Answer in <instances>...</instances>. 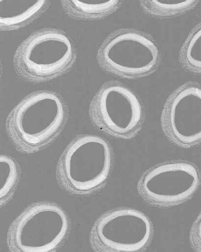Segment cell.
<instances>
[{
  "instance_id": "9c48e42d",
  "label": "cell",
  "mask_w": 201,
  "mask_h": 252,
  "mask_svg": "<svg viewBox=\"0 0 201 252\" xmlns=\"http://www.w3.org/2000/svg\"><path fill=\"white\" fill-rule=\"evenodd\" d=\"M161 123L177 145L188 147L201 142V85L190 81L176 89L164 106Z\"/></svg>"
},
{
  "instance_id": "52a82bcc",
  "label": "cell",
  "mask_w": 201,
  "mask_h": 252,
  "mask_svg": "<svg viewBox=\"0 0 201 252\" xmlns=\"http://www.w3.org/2000/svg\"><path fill=\"white\" fill-rule=\"evenodd\" d=\"M89 113L94 126L122 138L134 135L144 121L145 110L137 94L118 80L104 82L91 101Z\"/></svg>"
},
{
  "instance_id": "5bb4252c",
  "label": "cell",
  "mask_w": 201,
  "mask_h": 252,
  "mask_svg": "<svg viewBox=\"0 0 201 252\" xmlns=\"http://www.w3.org/2000/svg\"><path fill=\"white\" fill-rule=\"evenodd\" d=\"M0 207L5 205L11 198L20 177V168L16 161L11 157L0 155Z\"/></svg>"
},
{
  "instance_id": "30bf717a",
  "label": "cell",
  "mask_w": 201,
  "mask_h": 252,
  "mask_svg": "<svg viewBox=\"0 0 201 252\" xmlns=\"http://www.w3.org/2000/svg\"><path fill=\"white\" fill-rule=\"evenodd\" d=\"M50 0H0V31L18 30L41 17L50 7Z\"/></svg>"
},
{
  "instance_id": "7a4b0ae2",
  "label": "cell",
  "mask_w": 201,
  "mask_h": 252,
  "mask_svg": "<svg viewBox=\"0 0 201 252\" xmlns=\"http://www.w3.org/2000/svg\"><path fill=\"white\" fill-rule=\"evenodd\" d=\"M77 57L75 44L65 31L46 27L34 31L20 44L13 57V65L20 79L40 84L68 73Z\"/></svg>"
},
{
  "instance_id": "8fae6325",
  "label": "cell",
  "mask_w": 201,
  "mask_h": 252,
  "mask_svg": "<svg viewBox=\"0 0 201 252\" xmlns=\"http://www.w3.org/2000/svg\"><path fill=\"white\" fill-rule=\"evenodd\" d=\"M124 1L111 0L97 3L78 0H62L60 4L64 14L69 18L81 21L102 20L117 11Z\"/></svg>"
},
{
  "instance_id": "5b68a950",
  "label": "cell",
  "mask_w": 201,
  "mask_h": 252,
  "mask_svg": "<svg viewBox=\"0 0 201 252\" xmlns=\"http://www.w3.org/2000/svg\"><path fill=\"white\" fill-rule=\"evenodd\" d=\"M99 67L115 76L135 79L153 73L161 61L159 47L149 33L123 28L104 39L97 54Z\"/></svg>"
},
{
  "instance_id": "6da1fadb",
  "label": "cell",
  "mask_w": 201,
  "mask_h": 252,
  "mask_svg": "<svg viewBox=\"0 0 201 252\" xmlns=\"http://www.w3.org/2000/svg\"><path fill=\"white\" fill-rule=\"evenodd\" d=\"M68 116V105L60 94L51 90L34 91L11 111L6 120V131L18 150L34 153L55 139Z\"/></svg>"
},
{
  "instance_id": "3957f363",
  "label": "cell",
  "mask_w": 201,
  "mask_h": 252,
  "mask_svg": "<svg viewBox=\"0 0 201 252\" xmlns=\"http://www.w3.org/2000/svg\"><path fill=\"white\" fill-rule=\"evenodd\" d=\"M112 164V149L105 139L95 135H79L67 146L59 158L57 181L72 195H89L105 184Z\"/></svg>"
},
{
  "instance_id": "ba28073f",
  "label": "cell",
  "mask_w": 201,
  "mask_h": 252,
  "mask_svg": "<svg viewBox=\"0 0 201 252\" xmlns=\"http://www.w3.org/2000/svg\"><path fill=\"white\" fill-rule=\"evenodd\" d=\"M201 182L198 168L185 161H176L157 165L146 171L138 185L143 200L156 208H166L189 200Z\"/></svg>"
},
{
  "instance_id": "9a60e30c",
  "label": "cell",
  "mask_w": 201,
  "mask_h": 252,
  "mask_svg": "<svg viewBox=\"0 0 201 252\" xmlns=\"http://www.w3.org/2000/svg\"><path fill=\"white\" fill-rule=\"evenodd\" d=\"M189 241L192 250L195 252H201V212L191 225Z\"/></svg>"
},
{
  "instance_id": "7c38bea8",
  "label": "cell",
  "mask_w": 201,
  "mask_h": 252,
  "mask_svg": "<svg viewBox=\"0 0 201 252\" xmlns=\"http://www.w3.org/2000/svg\"><path fill=\"white\" fill-rule=\"evenodd\" d=\"M179 61L185 71L201 76V22L192 29L182 45Z\"/></svg>"
},
{
  "instance_id": "277c9868",
  "label": "cell",
  "mask_w": 201,
  "mask_h": 252,
  "mask_svg": "<svg viewBox=\"0 0 201 252\" xmlns=\"http://www.w3.org/2000/svg\"><path fill=\"white\" fill-rule=\"evenodd\" d=\"M71 229L69 216L60 205L51 201L35 202L11 223L7 246L10 252H57Z\"/></svg>"
},
{
  "instance_id": "4fadbf2b",
  "label": "cell",
  "mask_w": 201,
  "mask_h": 252,
  "mask_svg": "<svg viewBox=\"0 0 201 252\" xmlns=\"http://www.w3.org/2000/svg\"><path fill=\"white\" fill-rule=\"evenodd\" d=\"M200 2L187 0L181 2H165L158 0H145L139 1L141 10L148 16L159 19L174 18L192 10Z\"/></svg>"
},
{
  "instance_id": "8992f818",
  "label": "cell",
  "mask_w": 201,
  "mask_h": 252,
  "mask_svg": "<svg viewBox=\"0 0 201 252\" xmlns=\"http://www.w3.org/2000/svg\"><path fill=\"white\" fill-rule=\"evenodd\" d=\"M154 233L152 222L142 212L130 207L109 210L95 220L89 242L94 252H145Z\"/></svg>"
}]
</instances>
